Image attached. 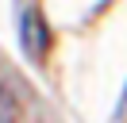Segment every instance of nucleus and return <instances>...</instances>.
<instances>
[{
	"mask_svg": "<svg viewBox=\"0 0 127 123\" xmlns=\"http://www.w3.org/2000/svg\"><path fill=\"white\" fill-rule=\"evenodd\" d=\"M23 50L31 58H42L46 54V27H42V15L35 8L23 12Z\"/></svg>",
	"mask_w": 127,
	"mask_h": 123,
	"instance_id": "1",
	"label": "nucleus"
},
{
	"mask_svg": "<svg viewBox=\"0 0 127 123\" xmlns=\"http://www.w3.org/2000/svg\"><path fill=\"white\" fill-rule=\"evenodd\" d=\"M19 119V100L12 96L8 85H0V123H16Z\"/></svg>",
	"mask_w": 127,
	"mask_h": 123,
	"instance_id": "2",
	"label": "nucleus"
}]
</instances>
